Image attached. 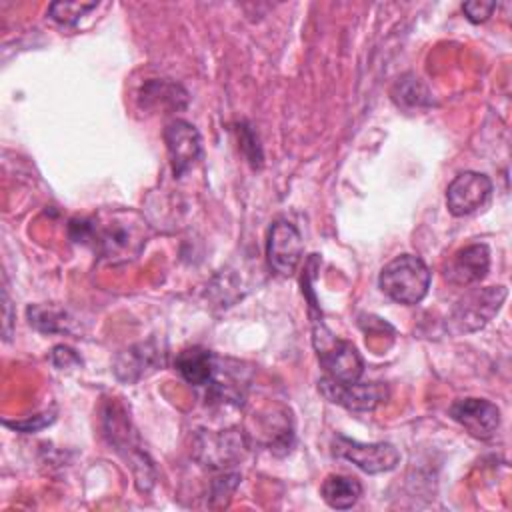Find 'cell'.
Instances as JSON below:
<instances>
[{
	"mask_svg": "<svg viewBox=\"0 0 512 512\" xmlns=\"http://www.w3.org/2000/svg\"><path fill=\"white\" fill-rule=\"evenodd\" d=\"M70 236L76 242H90L100 258L110 264L134 260L146 246V226L136 212L118 210L104 220H74L70 224Z\"/></svg>",
	"mask_w": 512,
	"mask_h": 512,
	"instance_id": "cell-1",
	"label": "cell"
},
{
	"mask_svg": "<svg viewBox=\"0 0 512 512\" xmlns=\"http://www.w3.org/2000/svg\"><path fill=\"white\" fill-rule=\"evenodd\" d=\"M240 132H242V136H240L242 150L248 152V148H252V160H250V162H252L254 166H260V164H262V150H260V144H258L256 134H254L252 130H248L246 126H242Z\"/></svg>",
	"mask_w": 512,
	"mask_h": 512,
	"instance_id": "cell-23",
	"label": "cell"
},
{
	"mask_svg": "<svg viewBox=\"0 0 512 512\" xmlns=\"http://www.w3.org/2000/svg\"><path fill=\"white\" fill-rule=\"evenodd\" d=\"M304 244L298 228L288 220H276L268 230L266 256L270 268L280 276H292L302 260Z\"/></svg>",
	"mask_w": 512,
	"mask_h": 512,
	"instance_id": "cell-7",
	"label": "cell"
},
{
	"mask_svg": "<svg viewBox=\"0 0 512 512\" xmlns=\"http://www.w3.org/2000/svg\"><path fill=\"white\" fill-rule=\"evenodd\" d=\"M462 10L466 14V18L474 24H480V22H486L492 12L496 10V2H484V0H472V2H464L462 4Z\"/></svg>",
	"mask_w": 512,
	"mask_h": 512,
	"instance_id": "cell-21",
	"label": "cell"
},
{
	"mask_svg": "<svg viewBox=\"0 0 512 512\" xmlns=\"http://www.w3.org/2000/svg\"><path fill=\"white\" fill-rule=\"evenodd\" d=\"M506 296L508 290L504 286H486L470 290L454 304L450 312V326L456 332L464 334L480 330L496 316Z\"/></svg>",
	"mask_w": 512,
	"mask_h": 512,
	"instance_id": "cell-4",
	"label": "cell"
},
{
	"mask_svg": "<svg viewBox=\"0 0 512 512\" xmlns=\"http://www.w3.org/2000/svg\"><path fill=\"white\" fill-rule=\"evenodd\" d=\"M50 360H52V364H54L56 368H70V366H78V364L82 362L80 356H78L72 348H68V346H64V344L52 348Z\"/></svg>",
	"mask_w": 512,
	"mask_h": 512,
	"instance_id": "cell-22",
	"label": "cell"
},
{
	"mask_svg": "<svg viewBox=\"0 0 512 512\" xmlns=\"http://www.w3.org/2000/svg\"><path fill=\"white\" fill-rule=\"evenodd\" d=\"M490 268V250L486 244H468L460 248L444 268V278L456 286L480 282Z\"/></svg>",
	"mask_w": 512,
	"mask_h": 512,
	"instance_id": "cell-13",
	"label": "cell"
},
{
	"mask_svg": "<svg viewBox=\"0 0 512 512\" xmlns=\"http://www.w3.org/2000/svg\"><path fill=\"white\" fill-rule=\"evenodd\" d=\"M96 6H98L96 2H52L48 8V14L54 22L62 26H72Z\"/></svg>",
	"mask_w": 512,
	"mask_h": 512,
	"instance_id": "cell-20",
	"label": "cell"
},
{
	"mask_svg": "<svg viewBox=\"0 0 512 512\" xmlns=\"http://www.w3.org/2000/svg\"><path fill=\"white\" fill-rule=\"evenodd\" d=\"M2 300H4V340H10V336H12V312H10L12 304H10L6 286L2 290Z\"/></svg>",
	"mask_w": 512,
	"mask_h": 512,
	"instance_id": "cell-25",
	"label": "cell"
},
{
	"mask_svg": "<svg viewBox=\"0 0 512 512\" xmlns=\"http://www.w3.org/2000/svg\"><path fill=\"white\" fill-rule=\"evenodd\" d=\"M318 390L328 402L354 412H370L390 394L388 386L382 382H338L328 376L318 380Z\"/></svg>",
	"mask_w": 512,
	"mask_h": 512,
	"instance_id": "cell-5",
	"label": "cell"
},
{
	"mask_svg": "<svg viewBox=\"0 0 512 512\" xmlns=\"http://www.w3.org/2000/svg\"><path fill=\"white\" fill-rule=\"evenodd\" d=\"M448 412L454 422H458L470 436L480 440L492 438L500 426L498 406L484 398H460L452 402Z\"/></svg>",
	"mask_w": 512,
	"mask_h": 512,
	"instance_id": "cell-10",
	"label": "cell"
},
{
	"mask_svg": "<svg viewBox=\"0 0 512 512\" xmlns=\"http://www.w3.org/2000/svg\"><path fill=\"white\" fill-rule=\"evenodd\" d=\"M164 142L170 158V166L176 178H182L194 162L200 158L202 142L198 130L186 120H172L164 128Z\"/></svg>",
	"mask_w": 512,
	"mask_h": 512,
	"instance_id": "cell-11",
	"label": "cell"
},
{
	"mask_svg": "<svg viewBox=\"0 0 512 512\" xmlns=\"http://www.w3.org/2000/svg\"><path fill=\"white\" fill-rule=\"evenodd\" d=\"M246 440L242 430H224L218 434L200 432L194 442V454L196 458L208 466L222 470L234 462H238L244 456Z\"/></svg>",
	"mask_w": 512,
	"mask_h": 512,
	"instance_id": "cell-8",
	"label": "cell"
},
{
	"mask_svg": "<svg viewBox=\"0 0 512 512\" xmlns=\"http://www.w3.org/2000/svg\"><path fill=\"white\" fill-rule=\"evenodd\" d=\"M328 346H318V360L326 370V376L338 382H356L364 372L362 356L358 354L356 346L348 340L326 338Z\"/></svg>",
	"mask_w": 512,
	"mask_h": 512,
	"instance_id": "cell-12",
	"label": "cell"
},
{
	"mask_svg": "<svg viewBox=\"0 0 512 512\" xmlns=\"http://www.w3.org/2000/svg\"><path fill=\"white\" fill-rule=\"evenodd\" d=\"M332 452L368 474L394 470L400 462V452L390 442H358L346 436H336Z\"/></svg>",
	"mask_w": 512,
	"mask_h": 512,
	"instance_id": "cell-6",
	"label": "cell"
},
{
	"mask_svg": "<svg viewBox=\"0 0 512 512\" xmlns=\"http://www.w3.org/2000/svg\"><path fill=\"white\" fill-rule=\"evenodd\" d=\"M188 102V94L180 84L168 80H150L140 90V104L144 108H184Z\"/></svg>",
	"mask_w": 512,
	"mask_h": 512,
	"instance_id": "cell-17",
	"label": "cell"
},
{
	"mask_svg": "<svg viewBox=\"0 0 512 512\" xmlns=\"http://www.w3.org/2000/svg\"><path fill=\"white\" fill-rule=\"evenodd\" d=\"M378 284L394 302L412 306L428 294L430 270L418 256L402 254L382 268Z\"/></svg>",
	"mask_w": 512,
	"mask_h": 512,
	"instance_id": "cell-2",
	"label": "cell"
},
{
	"mask_svg": "<svg viewBox=\"0 0 512 512\" xmlns=\"http://www.w3.org/2000/svg\"><path fill=\"white\" fill-rule=\"evenodd\" d=\"M104 430L110 444L128 460L138 490L148 492L154 484V466L138 444V438L130 428V420L120 406H108V410L104 412Z\"/></svg>",
	"mask_w": 512,
	"mask_h": 512,
	"instance_id": "cell-3",
	"label": "cell"
},
{
	"mask_svg": "<svg viewBox=\"0 0 512 512\" xmlns=\"http://www.w3.org/2000/svg\"><path fill=\"white\" fill-rule=\"evenodd\" d=\"M320 494L324 498V502L330 508L336 510H348L352 508L360 496H362V484L358 478L354 476H342V474H330L326 476V480L322 482Z\"/></svg>",
	"mask_w": 512,
	"mask_h": 512,
	"instance_id": "cell-16",
	"label": "cell"
},
{
	"mask_svg": "<svg viewBox=\"0 0 512 512\" xmlns=\"http://www.w3.org/2000/svg\"><path fill=\"white\" fill-rule=\"evenodd\" d=\"M26 314H28L30 324L40 332H66L68 330V318L62 308L32 304V306H28Z\"/></svg>",
	"mask_w": 512,
	"mask_h": 512,
	"instance_id": "cell-19",
	"label": "cell"
},
{
	"mask_svg": "<svg viewBox=\"0 0 512 512\" xmlns=\"http://www.w3.org/2000/svg\"><path fill=\"white\" fill-rule=\"evenodd\" d=\"M52 420H54L52 416L46 418V414H42V416H34L32 420H26V422H6V424L12 428H18V430H24V432H36V430L44 428L46 424H50Z\"/></svg>",
	"mask_w": 512,
	"mask_h": 512,
	"instance_id": "cell-24",
	"label": "cell"
},
{
	"mask_svg": "<svg viewBox=\"0 0 512 512\" xmlns=\"http://www.w3.org/2000/svg\"><path fill=\"white\" fill-rule=\"evenodd\" d=\"M392 98L398 106H404V108H420V106H428L432 102L428 88L416 76H404L394 86Z\"/></svg>",
	"mask_w": 512,
	"mask_h": 512,
	"instance_id": "cell-18",
	"label": "cell"
},
{
	"mask_svg": "<svg viewBox=\"0 0 512 512\" xmlns=\"http://www.w3.org/2000/svg\"><path fill=\"white\" fill-rule=\"evenodd\" d=\"M174 366L178 370V374L196 388H206L212 380L214 374V366H216V356L200 346H192V348H184L182 352H178Z\"/></svg>",
	"mask_w": 512,
	"mask_h": 512,
	"instance_id": "cell-15",
	"label": "cell"
},
{
	"mask_svg": "<svg viewBox=\"0 0 512 512\" xmlns=\"http://www.w3.org/2000/svg\"><path fill=\"white\" fill-rule=\"evenodd\" d=\"M162 358L164 352L158 350L154 342H140L118 354L114 362V374L118 376V380L132 384L162 366Z\"/></svg>",
	"mask_w": 512,
	"mask_h": 512,
	"instance_id": "cell-14",
	"label": "cell"
},
{
	"mask_svg": "<svg viewBox=\"0 0 512 512\" xmlns=\"http://www.w3.org/2000/svg\"><path fill=\"white\" fill-rule=\"evenodd\" d=\"M492 194V182L480 172L458 174L446 190V206L454 216H468L480 210Z\"/></svg>",
	"mask_w": 512,
	"mask_h": 512,
	"instance_id": "cell-9",
	"label": "cell"
}]
</instances>
